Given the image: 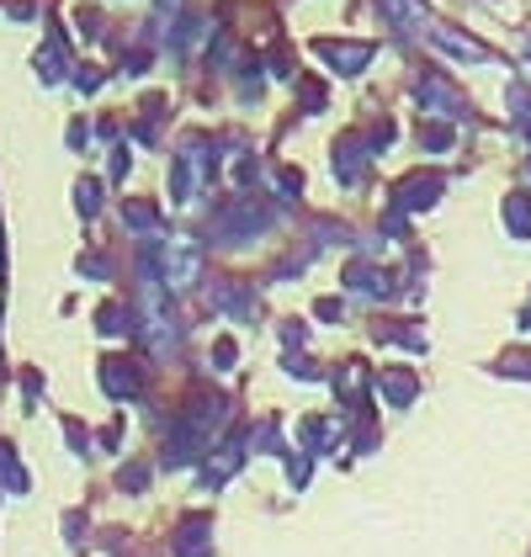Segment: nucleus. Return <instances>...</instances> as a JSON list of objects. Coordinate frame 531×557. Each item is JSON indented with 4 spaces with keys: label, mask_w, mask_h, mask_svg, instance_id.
Returning <instances> with one entry per match:
<instances>
[{
    "label": "nucleus",
    "mask_w": 531,
    "mask_h": 557,
    "mask_svg": "<svg viewBox=\"0 0 531 557\" xmlns=\"http://www.w3.org/2000/svg\"><path fill=\"white\" fill-rule=\"evenodd\" d=\"M223 425H229V404L223 398H202L181 414L176 435H171V462H197L208 446H219Z\"/></svg>",
    "instance_id": "obj_1"
},
{
    "label": "nucleus",
    "mask_w": 531,
    "mask_h": 557,
    "mask_svg": "<svg viewBox=\"0 0 531 557\" xmlns=\"http://www.w3.org/2000/svg\"><path fill=\"white\" fill-rule=\"evenodd\" d=\"M138 308H144L138 330H144L149 350H155V356H171L181 341V324H176V313H171V302H165V282H160L155 271L138 282Z\"/></svg>",
    "instance_id": "obj_2"
},
{
    "label": "nucleus",
    "mask_w": 531,
    "mask_h": 557,
    "mask_svg": "<svg viewBox=\"0 0 531 557\" xmlns=\"http://www.w3.org/2000/svg\"><path fill=\"white\" fill-rule=\"evenodd\" d=\"M149 271L165 282V287H192L202 276V245L192 234H160L155 256H149Z\"/></svg>",
    "instance_id": "obj_3"
},
{
    "label": "nucleus",
    "mask_w": 531,
    "mask_h": 557,
    "mask_svg": "<svg viewBox=\"0 0 531 557\" xmlns=\"http://www.w3.org/2000/svg\"><path fill=\"white\" fill-rule=\"evenodd\" d=\"M208 186H213V149H208V144H186L176 171H171L176 208H202V202H208Z\"/></svg>",
    "instance_id": "obj_4"
},
{
    "label": "nucleus",
    "mask_w": 531,
    "mask_h": 557,
    "mask_svg": "<svg viewBox=\"0 0 531 557\" xmlns=\"http://www.w3.org/2000/svg\"><path fill=\"white\" fill-rule=\"evenodd\" d=\"M431 44L442 48V53H457V59H468V64H484V59H489L479 44H468L462 33H446V27H431Z\"/></svg>",
    "instance_id": "obj_5"
},
{
    "label": "nucleus",
    "mask_w": 531,
    "mask_h": 557,
    "mask_svg": "<svg viewBox=\"0 0 531 557\" xmlns=\"http://www.w3.org/2000/svg\"><path fill=\"white\" fill-rule=\"evenodd\" d=\"M319 53H324V59H341V64H335V70H341V75H356V70H361V64H367V59H372V48H319Z\"/></svg>",
    "instance_id": "obj_6"
},
{
    "label": "nucleus",
    "mask_w": 531,
    "mask_h": 557,
    "mask_svg": "<svg viewBox=\"0 0 531 557\" xmlns=\"http://www.w3.org/2000/svg\"><path fill=\"white\" fill-rule=\"evenodd\" d=\"M420 96L431 101V112H457V96H452L446 86H436V81H425V86H420Z\"/></svg>",
    "instance_id": "obj_7"
},
{
    "label": "nucleus",
    "mask_w": 531,
    "mask_h": 557,
    "mask_svg": "<svg viewBox=\"0 0 531 557\" xmlns=\"http://www.w3.org/2000/svg\"><path fill=\"white\" fill-rule=\"evenodd\" d=\"M128 223H133V228H149V239H160V218H155V208L133 202V208H128Z\"/></svg>",
    "instance_id": "obj_8"
},
{
    "label": "nucleus",
    "mask_w": 531,
    "mask_h": 557,
    "mask_svg": "<svg viewBox=\"0 0 531 557\" xmlns=\"http://www.w3.org/2000/svg\"><path fill=\"white\" fill-rule=\"evenodd\" d=\"M213 367H219V372L234 367V345H219V350H213Z\"/></svg>",
    "instance_id": "obj_9"
}]
</instances>
